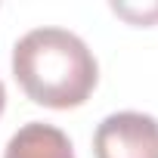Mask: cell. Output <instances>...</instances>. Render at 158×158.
<instances>
[{"instance_id": "6da1fadb", "label": "cell", "mask_w": 158, "mask_h": 158, "mask_svg": "<svg viewBox=\"0 0 158 158\" xmlns=\"http://www.w3.org/2000/svg\"><path fill=\"white\" fill-rule=\"evenodd\" d=\"M13 74L31 102L74 109L93 93L99 65L77 34L65 28H34L13 47Z\"/></svg>"}, {"instance_id": "5b68a950", "label": "cell", "mask_w": 158, "mask_h": 158, "mask_svg": "<svg viewBox=\"0 0 158 158\" xmlns=\"http://www.w3.org/2000/svg\"><path fill=\"white\" fill-rule=\"evenodd\" d=\"M3 106H6V90H3V84H0V112H3Z\"/></svg>"}, {"instance_id": "277c9868", "label": "cell", "mask_w": 158, "mask_h": 158, "mask_svg": "<svg viewBox=\"0 0 158 158\" xmlns=\"http://www.w3.org/2000/svg\"><path fill=\"white\" fill-rule=\"evenodd\" d=\"M118 16H124V19H133V22H143V25H149V22H155L158 19V6L155 10H133V6H112Z\"/></svg>"}, {"instance_id": "7a4b0ae2", "label": "cell", "mask_w": 158, "mask_h": 158, "mask_svg": "<svg viewBox=\"0 0 158 158\" xmlns=\"http://www.w3.org/2000/svg\"><path fill=\"white\" fill-rule=\"evenodd\" d=\"M96 158H158V121L143 112H115L93 133Z\"/></svg>"}, {"instance_id": "3957f363", "label": "cell", "mask_w": 158, "mask_h": 158, "mask_svg": "<svg viewBox=\"0 0 158 158\" xmlns=\"http://www.w3.org/2000/svg\"><path fill=\"white\" fill-rule=\"evenodd\" d=\"M3 158H74L71 139L44 121H31L13 133Z\"/></svg>"}]
</instances>
